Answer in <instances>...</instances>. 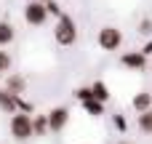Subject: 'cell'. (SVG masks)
I'll return each mask as SVG.
<instances>
[{
  "label": "cell",
  "instance_id": "cell-19",
  "mask_svg": "<svg viewBox=\"0 0 152 144\" xmlns=\"http://www.w3.org/2000/svg\"><path fill=\"white\" fill-rule=\"evenodd\" d=\"M16 112H27V115H29V112H32V104L24 102L21 96H16Z\"/></svg>",
  "mask_w": 152,
  "mask_h": 144
},
{
  "label": "cell",
  "instance_id": "cell-1",
  "mask_svg": "<svg viewBox=\"0 0 152 144\" xmlns=\"http://www.w3.org/2000/svg\"><path fill=\"white\" fill-rule=\"evenodd\" d=\"M8 131H11V136L19 139V142L32 139V136H35L32 115H27V112H13V115H11V123H8Z\"/></svg>",
  "mask_w": 152,
  "mask_h": 144
},
{
  "label": "cell",
  "instance_id": "cell-17",
  "mask_svg": "<svg viewBox=\"0 0 152 144\" xmlns=\"http://www.w3.org/2000/svg\"><path fill=\"white\" fill-rule=\"evenodd\" d=\"M45 8H48V16H56V19L64 13V11L59 8V3H56V0H45Z\"/></svg>",
  "mask_w": 152,
  "mask_h": 144
},
{
  "label": "cell",
  "instance_id": "cell-16",
  "mask_svg": "<svg viewBox=\"0 0 152 144\" xmlns=\"http://www.w3.org/2000/svg\"><path fill=\"white\" fill-rule=\"evenodd\" d=\"M8 69H11V53L0 48V75H3V72H8Z\"/></svg>",
  "mask_w": 152,
  "mask_h": 144
},
{
  "label": "cell",
  "instance_id": "cell-11",
  "mask_svg": "<svg viewBox=\"0 0 152 144\" xmlns=\"http://www.w3.org/2000/svg\"><path fill=\"white\" fill-rule=\"evenodd\" d=\"M32 128H35V136H45V134L51 131V126H48V115H37V118H32Z\"/></svg>",
  "mask_w": 152,
  "mask_h": 144
},
{
  "label": "cell",
  "instance_id": "cell-10",
  "mask_svg": "<svg viewBox=\"0 0 152 144\" xmlns=\"http://www.w3.org/2000/svg\"><path fill=\"white\" fill-rule=\"evenodd\" d=\"M91 94H94V99H96V102H102V104H107V102H110V88H107V83H104V80H96V83L91 86Z\"/></svg>",
  "mask_w": 152,
  "mask_h": 144
},
{
  "label": "cell",
  "instance_id": "cell-5",
  "mask_svg": "<svg viewBox=\"0 0 152 144\" xmlns=\"http://www.w3.org/2000/svg\"><path fill=\"white\" fill-rule=\"evenodd\" d=\"M69 123V110L67 107H53L48 112V126H51V134H61Z\"/></svg>",
  "mask_w": 152,
  "mask_h": 144
},
{
  "label": "cell",
  "instance_id": "cell-9",
  "mask_svg": "<svg viewBox=\"0 0 152 144\" xmlns=\"http://www.w3.org/2000/svg\"><path fill=\"white\" fill-rule=\"evenodd\" d=\"M131 107H134L136 112H147V110H152V94H150V91L136 94V96H134V102H131Z\"/></svg>",
  "mask_w": 152,
  "mask_h": 144
},
{
  "label": "cell",
  "instance_id": "cell-21",
  "mask_svg": "<svg viewBox=\"0 0 152 144\" xmlns=\"http://www.w3.org/2000/svg\"><path fill=\"white\" fill-rule=\"evenodd\" d=\"M139 51H142V53H144V56L150 59V56H152V37L147 40V43H144V45H142V48H139Z\"/></svg>",
  "mask_w": 152,
  "mask_h": 144
},
{
  "label": "cell",
  "instance_id": "cell-2",
  "mask_svg": "<svg viewBox=\"0 0 152 144\" xmlns=\"http://www.w3.org/2000/svg\"><path fill=\"white\" fill-rule=\"evenodd\" d=\"M53 37H56V43L59 45H72L75 40H77V27H75V21H72V16H67V13H61L59 19H56V27H53Z\"/></svg>",
  "mask_w": 152,
  "mask_h": 144
},
{
  "label": "cell",
  "instance_id": "cell-18",
  "mask_svg": "<svg viewBox=\"0 0 152 144\" xmlns=\"http://www.w3.org/2000/svg\"><path fill=\"white\" fill-rule=\"evenodd\" d=\"M139 32L147 35V37H152V19H142L139 21Z\"/></svg>",
  "mask_w": 152,
  "mask_h": 144
},
{
  "label": "cell",
  "instance_id": "cell-15",
  "mask_svg": "<svg viewBox=\"0 0 152 144\" xmlns=\"http://www.w3.org/2000/svg\"><path fill=\"white\" fill-rule=\"evenodd\" d=\"M75 99L83 104V102H88V99H94V94H91V86H86V88H77L75 91Z\"/></svg>",
  "mask_w": 152,
  "mask_h": 144
},
{
  "label": "cell",
  "instance_id": "cell-8",
  "mask_svg": "<svg viewBox=\"0 0 152 144\" xmlns=\"http://www.w3.org/2000/svg\"><path fill=\"white\" fill-rule=\"evenodd\" d=\"M5 88H8L11 94L21 96V94L27 91V80H24L21 75H8V77H5Z\"/></svg>",
  "mask_w": 152,
  "mask_h": 144
},
{
  "label": "cell",
  "instance_id": "cell-12",
  "mask_svg": "<svg viewBox=\"0 0 152 144\" xmlns=\"http://www.w3.org/2000/svg\"><path fill=\"white\" fill-rule=\"evenodd\" d=\"M13 27L8 24V21H0V48H5L8 43H13Z\"/></svg>",
  "mask_w": 152,
  "mask_h": 144
},
{
  "label": "cell",
  "instance_id": "cell-3",
  "mask_svg": "<svg viewBox=\"0 0 152 144\" xmlns=\"http://www.w3.org/2000/svg\"><path fill=\"white\" fill-rule=\"evenodd\" d=\"M24 21H27L29 27H43V24L48 21V8H45V3H40V0H27V5H24Z\"/></svg>",
  "mask_w": 152,
  "mask_h": 144
},
{
  "label": "cell",
  "instance_id": "cell-14",
  "mask_svg": "<svg viewBox=\"0 0 152 144\" xmlns=\"http://www.w3.org/2000/svg\"><path fill=\"white\" fill-rule=\"evenodd\" d=\"M139 131L142 134H150L152 136V110H147V112H139Z\"/></svg>",
  "mask_w": 152,
  "mask_h": 144
},
{
  "label": "cell",
  "instance_id": "cell-22",
  "mask_svg": "<svg viewBox=\"0 0 152 144\" xmlns=\"http://www.w3.org/2000/svg\"><path fill=\"white\" fill-rule=\"evenodd\" d=\"M118 144H134V142H128V139H123V142H118Z\"/></svg>",
  "mask_w": 152,
  "mask_h": 144
},
{
  "label": "cell",
  "instance_id": "cell-7",
  "mask_svg": "<svg viewBox=\"0 0 152 144\" xmlns=\"http://www.w3.org/2000/svg\"><path fill=\"white\" fill-rule=\"evenodd\" d=\"M0 112H16V94H11L8 88H0Z\"/></svg>",
  "mask_w": 152,
  "mask_h": 144
},
{
  "label": "cell",
  "instance_id": "cell-13",
  "mask_svg": "<svg viewBox=\"0 0 152 144\" xmlns=\"http://www.w3.org/2000/svg\"><path fill=\"white\" fill-rule=\"evenodd\" d=\"M83 110H86L91 118H99V115H104V104H102V102H96V99H88V102H83Z\"/></svg>",
  "mask_w": 152,
  "mask_h": 144
},
{
  "label": "cell",
  "instance_id": "cell-23",
  "mask_svg": "<svg viewBox=\"0 0 152 144\" xmlns=\"http://www.w3.org/2000/svg\"><path fill=\"white\" fill-rule=\"evenodd\" d=\"M40 3H45V0H40Z\"/></svg>",
  "mask_w": 152,
  "mask_h": 144
},
{
  "label": "cell",
  "instance_id": "cell-4",
  "mask_svg": "<svg viewBox=\"0 0 152 144\" xmlns=\"http://www.w3.org/2000/svg\"><path fill=\"white\" fill-rule=\"evenodd\" d=\"M96 43L102 51H118L123 45V32L118 27H102L99 35H96Z\"/></svg>",
  "mask_w": 152,
  "mask_h": 144
},
{
  "label": "cell",
  "instance_id": "cell-6",
  "mask_svg": "<svg viewBox=\"0 0 152 144\" xmlns=\"http://www.w3.org/2000/svg\"><path fill=\"white\" fill-rule=\"evenodd\" d=\"M120 64L126 69H131V72H144L147 69V56L142 51H128V53L120 56Z\"/></svg>",
  "mask_w": 152,
  "mask_h": 144
},
{
  "label": "cell",
  "instance_id": "cell-20",
  "mask_svg": "<svg viewBox=\"0 0 152 144\" xmlns=\"http://www.w3.org/2000/svg\"><path fill=\"white\" fill-rule=\"evenodd\" d=\"M112 123H115V128H118L120 134H126V131H128V123H126V118H123V115H115V120H112Z\"/></svg>",
  "mask_w": 152,
  "mask_h": 144
}]
</instances>
